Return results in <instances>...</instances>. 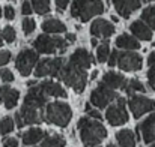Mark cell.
<instances>
[{
    "label": "cell",
    "instance_id": "obj_1",
    "mask_svg": "<svg viewBox=\"0 0 155 147\" xmlns=\"http://www.w3.org/2000/svg\"><path fill=\"white\" fill-rule=\"evenodd\" d=\"M77 129L84 147L98 146L107 137V129L101 125V122L91 117H81L77 123Z\"/></svg>",
    "mask_w": 155,
    "mask_h": 147
},
{
    "label": "cell",
    "instance_id": "obj_2",
    "mask_svg": "<svg viewBox=\"0 0 155 147\" xmlns=\"http://www.w3.org/2000/svg\"><path fill=\"white\" fill-rule=\"evenodd\" d=\"M59 77L66 86L72 87V90L75 93H83L86 83H87V69H84L72 62H68L62 68Z\"/></svg>",
    "mask_w": 155,
    "mask_h": 147
},
{
    "label": "cell",
    "instance_id": "obj_3",
    "mask_svg": "<svg viewBox=\"0 0 155 147\" xmlns=\"http://www.w3.org/2000/svg\"><path fill=\"white\" fill-rule=\"evenodd\" d=\"M104 12L103 0H74L71 6V15L81 23L89 21L95 15H101Z\"/></svg>",
    "mask_w": 155,
    "mask_h": 147
},
{
    "label": "cell",
    "instance_id": "obj_4",
    "mask_svg": "<svg viewBox=\"0 0 155 147\" xmlns=\"http://www.w3.org/2000/svg\"><path fill=\"white\" fill-rule=\"evenodd\" d=\"M71 117H72L71 107L65 102H51L45 107L44 111V120L60 128L68 126Z\"/></svg>",
    "mask_w": 155,
    "mask_h": 147
},
{
    "label": "cell",
    "instance_id": "obj_5",
    "mask_svg": "<svg viewBox=\"0 0 155 147\" xmlns=\"http://www.w3.org/2000/svg\"><path fill=\"white\" fill-rule=\"evenodd\" d=\"M33 47L38 53L44 54H53V53H65L68 47V41L59 36H48V35H41L33 41Z\"/></svg>",
    "mask_w": 155,
    "mask_h": 147
},
{
    "label": "cell",
    "instance_id": "obj_6",
    "mask_svg": "<svg viewBox=\"0 0 155 147\" xmlns=\"http://www.w3.org/2000/svg\"><path fill=\"white\" fill-rule=\"evenodd\" d=\"M117 98H119V96L116 95L114 89H111V87H108L107 84L101 83V84L91 93V104H92L94 107H97V108H105V107H108L113 101H116Z\"/></svg>",
    "mask_w": 155,
    "mask_h": 147
},
{
    "label": "cell",
    "instance_id": "obj_7",
    "mask_svg": "<svg viewBox=\"0 0 155 147\" xmlns=\"http://www.w3.org/2000/svg\"><path fill=\"white\" fill-rule=\"evenodd\" d=\"M38 60H39V54L36 51L23 50L15 59V68L23 77H27L30 75L32 69L38 65Z\"/></svg>",
    "mask_w": 155,
    "mask_h": 147
},
{
    "label": "cell",
    "instance_id": "obj_8",
    "mask_svg": "<svg viewBox=\"0 0 155 147\" xmlns=\"http://www.w3.org/2000/svg\"><path fill=\"white\" fill-rule=\"evenodd\" d=\"M125 99L119 98L116 99V102L113 105H110L105 111V119L108 120L110 125L117 126V125H124L128 122V111L125 108Z\"/></svg>",
    "mask_w": 155,
    "mask_h": 147
},
{
    "label": "cell",
    "instance_id": "obj_9",
    "mask_svg": "<svg viewBox=\"0 0 155 147\" xmlns=\"http://www.w3.org/2000/svg\"><path fill=\"white\" fill-rule=\"evenodd\" d=\"M44 120V114H41V110L24 105L21 107V110L15 114V123L18 128H23L24 125H36L41 123Z\"/></svg>",
    "mask_w": 155,
    "mask_h": 147
},
{
    "label": "cell",
    "instance_id": "obj_10",
    "mask_svg": "<svg viewBox=\"0 0 155 147\" xmlns=\"http://www.w3.org/2000/svg\"><path fill=\"white\" fill-rule=\"evenodd\" d=\"M130 110L133 111V116L136 119H140L143 114L154 111L155 110V101L146 96H137V95H131V98L128 101Z\"/></svg>",
    "mask_w": 155,
    "mask_h": 147
},
{
    "label": "cell",
    "instance_id": "obj_11",
    "mask_svg": "<svg viewBox=\"0 0 155 147\" xmlns=\"http://www.w3.org/2000/svg\"><path fill=\"white\" fill-rule=\"evenodd\" d=\"M117 66L122 71L127 72H136L140 71L143 66V59L140 54L137 53H131V51H125V53H119V59H117Z\"/></svg>",
    "mask_w": 155,
    "mask_h": 147
},
{
    "label": "cell",
    "instance_id": "obj_12",
    "mask_svg": "<svg viewBox=\"0 0 155 147\" xmlns=\"http://www.w3.org/2000/svg\"><path fill=\"white\" fill-rule=\"evenodd\" d=\"M62 68H63V59H60V57L44 59L36 65L35 74H36V77H48V75L56 77L60 74Z\"/></svg>",
    "mask_w": 155,
    "mask_h": 147
},
{
    "label": "cell",
    "instance_id": "obj_13",
    "mask_svg": "<svg viewBox=\"0 0 155 147\" xmlns=\"http://www.w3.org/2000/svg\"><path fill=\"white\" fill-rule=\"evenodd\" d=\"M146 2H154V0H113V6L120 17L128 18L134 11H137Z\"/></svg>",
    "mask_w": 155,
    "mask_h": 147
},
{
    "label": "cell",
    "instance_id": "obj_14",
    "mask_svg": "<svg viewBox=\"0 0 155 147\" xmlns=\"http://www.w3.org/2000/svg\"><path fill=\"white\" fill-rule=\"evenodd\" d=\"M45 104H47V95L41 89V86L32 87L24 98V105H29V107H33V108H38V110H42V107Z\"/></svg>",
    "mask_w": 155,
    "mask_h": 147
},
{
    "label": "cell",
    "instance_id": "obj_15",
    "mask_svg": "<svg viewBox=\"0 0 155 147\" xmlns=\"http://www.w3.org/2000/svg\"><path fill=\"white\" fill-rule=\"evenodd\" d=\"M137 132H140L143 141L146 144H151V143H155V113L151 114L145 122H142L137 129Z\"/></svg>",
    "mask_w": 155,
    "mask_h": 147
},
{
    "label": "cell",
    "instance_id": "obj_16",
    "mask_svg": "<svg viewBox=\"0 0 155 147\" xmlns=\"http://www.w3.org/2000/svg\"><path fill=\"white\" fill-rule=\"evenodd\" d=\"M91 33L94 36H100V38H110L114 33V27L111 23H108L107 20L98 18L92 23L91 26Z\"/></svg>",
    "mask_w": 155,
    "mask_h": 147
},
{
    "label": "cell",
    "instance_id": "obj_17",
    "mask_svg": "<svg viewBox=\"0 0 155 147\" xmlns=\"http://www.w3.org/2000/svg\"><path fill=\"white\" fill-rule=\"evenodd\" d=\"M18 98H20V92L18 90H15V89H12L9 86L0 87V101L8 110L15 108V105L18 104Z\"/></svg>",
    "mask_w": 155,
    "mask_h": 147
},
{
    "label": "cell",
    "instance_id": "obj_18",
    "mask_svg": "<svg viewBox=\"0 0 155 147\" xmlns=\"http://www.w3.org/2000/svg\"><path fill=\"white\" fill-rule=\"evenodd\" d=\"M69 62H72V63H75V65H78V66L87 69V68H91V65L94 63V59H92V56H91V53H89L87 50L78 48L71 54Z\"/></svg>",
    "mask_w": 155,
    "mask_h": 147
},
{
    "label": "cell",
    "instance_id": "obj_19",
    "mask_svg": "<svg viewBox=\"0 0 155 147\" xmlns=\"http://www.w3.org/2000/svg\"><path fill=\"white\" fill-rule=\"evenodd\" d=\"M130 30H131V33H133L137 39H142V41H149V39H152V29H151L145 21H134V23L130 26Z\"/></svg>",
    "mask_w": 155,
    "mask_h": 147
},
{
    "label": "cell",
    "instance_id": "obj_20",
    "mask_svg": "<svg viewBox=\"0 0 155 147\" xmlns=\"http://www.w3.org/2000/svg\"><path fill=\"white\" fill-rule=\"evenodd\" d=\"M103 83L104 84H107L108 87H111V89H125L128 80H125L124 75L110 71V72H105V74H104Z\"/></svg>",
    "mask_w": 155,
    "mask_h": 147
},
{
    "label": "cell",
    "instance_id": "obj_21",
    "mask_svg": "<svg viewBox=\"0 0 155 147\" xmlns=\"http://www.w3.org/2000/svg\"><path fill=\"white\" fill-rule=\"evenodd\" d=\"M41 89L45 92L47 96H54V98H66V92L65 89L59 84V83H54V81H44L39 84Z\"/></svg>",
    "mask_w": 155,
    "mask_h": 147
},
{
    "label": "cell",
    "instance_id": "obj_22",
    "mask_svg": "<svg viewBox=\"0 0 155 147\" xmlns=\"http://www.w3.org/2000/svg\"><path fill=\"white\" fill-rule=\"evenodd\" d=\"M21 137H23V143L26 146H33V144H36L41 140L45 138V132L42 129H39V128H32L27 132H24Z\"/></svg>",
    "mask_w": 155,
    "mask_h": 147
},
{
    "label": "cell",
    "instance_id": "obj_23",
    "mask_svg": "<svg viewBox=\"0 0 155 147\" xmlns=\"http://www.w3.org/2000/svg\"><path fill=\"white\" fill-rule=\"evenodd\" d=\"M116 47H117V48H124V50L133 51V50L140 48V44H139V41H137L136 38H133V36L124 33V35L117 36V39H116Z\"/></svg>",
    "mask_w": 155,
    "mask_h": 147
},
{
    "label": "cell",
    "instance_id": "obj_24",
    "mask_svg": "<svg viewBox=\"0 0 155 147\" xmlns=\"http://www.w3.org/2000/svg\"><path fill=\"white\" fill-rule=\"evenodd\" d=\"M116 140L120 147H136V137L133 131L130 129H122L116 134Z\"/></svg>",
    "mask_w": 155,
    "mask_h": 147
},
{
    "label": "cell",
    "instance_id": "obj_25",
    "mask_svg": "<svg viewBox=\"0 0 155 147\" xmlns=\"http://www.w3.org/2000/svg\"><path fill=\"white\" fill-rule=\"evenodd\" d=\"M42 30L45 33H63L66 30V26L56 18H50L42 23Z\"/></svg>",
    "mask_w": 155,
    "mask_h": 147
},
{
    "label": "cell",
    "instance_id": "obj_26",
    "mask_svg": "<svg viewBox=\"0 0 155 147\" xmlns=\"http://www.w3.org/2000/svg\"><path fill=\"white\" fill-rule=\"evenodd\" d=\"M65 138L59 134H53V135H47L42 141L41 147H65Z\"/></svg>",
    "mask_w": 155,
    "mask_h": 147
},
{
    "label": "cell",
    "instance_id": "obj_27",
    "mask_svg": "<svg viewBox=\"0 0 155 147\" xmlns=\"http://www.w3.org/2000/svg\"><path fill=\"white\" fill-rule=\"evenodd\" d=\"M142 21H145L152 30H155V6H148L143 9Z\"/></svg>",
    "mask_w": 155,
    "mask_h": 147
},
{
    "label": "cell",
    "instance_id": "obj_28",
    "mask_svg": "<svg viewBox=\"0 0 155 147\" xmlns=\"http://www.w3.org/2000/svg\"><path fill=\"white\" fill-rule=\"evenodd\" d=\"M110 47H108V41L105 39L103 44L98 47L97 50V59L100 63H104V62H108V57H110Z\"/></svg>",
    "mask_w": 155,
    "mask_h": 147
},
{
    "label": "cell",
    "instance_id": "obj_29",
    "mask_svg": "<svg viewBox=\"0 0 155 147\" xmlns=\"http://www.w3.org/2000/svg\"><path fill=\"white\" fill-rule=\"evenodd\" d=\"M33 11L39 15H45L50 11V0H32Z\"/></svg>",
    "mask_w": 155,
    "mask_h": 147
},
{
    "label": "cell",
    "instance_id": "obj_30",
    "mask_svg": "<svg viewBox=\"0 0 155 147\" xmlns=\"http://www.w3.org/2000/svg\"><path fill=\"white\" fill-rule=\"evenodd\" d=\"M15 128V123H14V119L12 117H3L2 122H0V134L2 135H6V134H11Z\"/></svg>",
    "mask_w": 155,
    "mask_h": 147
},
{
    "label": "cell",
    "instance_id": "obj_31",
    "mask_svg": "<svg viewBox=\"0 0 155 147\" xmlns=\"http://www.w3.org/2000/svg\"><path fill=\"white\" fill-rule=\"evenodd\" d=\"M146 89H145V86L139 81V80H130L128 83H127V87H125V92L128 93V95H133V93H136V92H145Z\"/></svg>",
    "mask_w": 155,
    "mask_h": 147
},
{
    "label": "cell",
    "instance_id": "obj_32",
    "mask_svg": "<svg viewBox=\"0 0 155 147\" xmlns=\"http://www.w3.org/2000/svg\"><path fill=\"white\" fill-rule=\"evenodd\" d=\"M15 38H17V33H15V29H14L12 26H6V27L3 29V39H5L6 42H9V44H12V42L15 41Z\"/></svg>",
    "mask_w": 155,
    "mask_h": 147
},
{
    "label": "cell",
    "instance_id": "obj_33",
    "mask_svg": "<svg viewBox=\"0 0 155 147\" xmlns=\"http://www.w3.org/2000/svg\"><path fill=\"white\" fill-rule=\"evenodd\" d=\"M35 27H36V23H35V20L33 18H24L23 20V32L26 33V35H30V33H33V30H35Z\"/></svg>",
    "mask_w": 155,
    "mask_h": 147
},
{
    "label": "cell",
    "instance_id": "obj_34",
    "mask_svg": "<svg viewBox=\"0 0 155 147\" xmlns=\"http://www.w3.org/2000/svg\"><path fill=\"white\" fill-rule=\"evenodd\" d=\"M0 78H2L3 81H6V83L14 81V75H12V72H11L9 69H6V68H2V69H0Z\"/></svg>",
    "mask_w": 155,
    "mask_h": 147
},
{
    "label": "cell",
    "instance_id": "obj_35",
    "mask_svg": "<svg viewBox=\"0 0 155 147\" xmlns=\"http://www.w3.org/2000/svg\"><path fill=\"white\" fill-rule=\"evenodd\" d=\"M84 108H86V111H87V116H91L92 119H95V120H100V122H101L103 116H101V113H100V111H97V110H92L89 104H86V107H84Z\"/></svg>",
    "mask_w": 155,
    "mask_h": 147
},
{
    "label": "cell",
    "instance_id": "obj_36",
    "mask_svg": "<svg viewBox=\"0 0 155 147\" xmlns=\"http://www.w3.org/2000/svg\"><path fill=\"white\" fill-rule=\"evenodd\" d=\"M9 60H11V51L8 50L0 51V66H5L6 63H9Z\"/></svg>",
    "mask_w": 155,
    "mask_h": 147
},
{
    "label": "cell",
    "instance_id": "obj_37",
    "mask_svg": "<svg viewBox=\"0 0 155 147\" xmlns=\"http://www.w3.org/2000/svg\"><path fill=\"white\" fill-rule=\"evenodd\" d=\"M148 83L152 87V90L155 92V65L151 66V69L148 71Z\"/></svg>",
    "mask_w": 155,
    "mask_h": 147
},
{
    "label": "cell",
    "instance_id": "obj_38",
    "mask_svg": "<svg viewBox=\"0 0 155 147\" xmlns=\"http://www.w3.org/2000/svg\"><path fill=\"white\" fill-rule=\"evenodd\" d=\"M119 53L120 51H111V54H110V57H108V66H117V59H119Z\"/></svg>",
    "mask_w": 155,
    "mask_h": 147
},
{
    "label": "cell",
    "instance_id": "obj_39",
    "mask_svg": "<svg viewBox=\"0 0 155 147\" xmlns=\"http://www.w3.org/2000/svg\"><path fill=\"white\" fill-rule=\"evenodd\" d=\"M32 11H33V6H32V3H29L27 0L23 3V9H21V12H23V15H30L32 14Z\"/></svg>",
    "mask_w": 155,
    "mask_h": 147
},
{
    "label": "cell",
    "instance_id": "obj_40",
    "mask_svg": "<svg viewBox=\"0 0 155 147\" xmlns=\"http://www.w3.org/2000/svg\"><path fill=\"white\" fill-rule=\"evenodd\" d=\"M5 17H6L8 20H14V18H15V11H14L12 6H6V8H5Z\"/></svg>",
    "mask_w": 155,
    "mask_h": 147
},
{
    "label": "cell",
    "instance_id": "obj_41",
    "mask_svg": "<svg viewBox=\"0 0 155 147\" xmlns=\"http://www.w3.org/2000/svg\"><path fill=\"white\" fill-rule=\"evenodd\" d=\"M3 147H18V140L17 138H6L3 141Z\"/></svg>",
    "mask_w": 155,
    "mask_h": 147
},
{
    "label": "cell",
    "instance_id": "obj_42",
    "mask_svg": "<svg viewBox=\"0 0 155 147\" xmlns=\"http://www.w3.org/2000/svg\"><path fill=\"white\" fill-rule=\"evenodd\" d=\"M68 3H69V0H56V6H57V9L60 12L68 8Z\"/></svg>",
    "mask_w": 155,
    "mask_h": 147
},
{
    "label": "cell",
    "instance_id": "obj_43",
    "mask_svg": "<svg viewBox=\"0 0 155 147\" xmlns=\"http://www.w3.org/2000/svg\"><path fill=\"white\" fill-rule=\"evenodd\" d=\"M148 65H149V66H154L155 65V51H152V53L149 54V57H148Z\"/></svg>",
    "mask_w": 155,
    "mask_h": 147
},
{
    "label": "cell",
    "instance_id": "obj_44",
    "mask_svg": "<svg viewBox=\"0 0 155 147\" xmlns=\"http://www.w3.org/2000/svg\"><path fill=\"white\" fill-rule=\"evenodd\" d=\"M75 39H77L75 35H72V33H68V35H66V41H68L69 44H71V42H75Z\"/></svg>",
    "mask_w": 155,
    "mask_h": 147
},
{
    "label": "cell",
    "instance_id": "obj_45",
    "mask_svg": "<svg viewBox=\"0 0 155 147\" xmlns=\"http://www.w3.org/2000/svg\"><path fill=\"white\" fill-rule=\"evenodd\" d=\"M97 77H98V71H94V72L91 74V80H95Z\"/></svg>",
    "mask_w": 155,
    "mask_h": 147
},
{
    "label": "cell",
    "instance_id": "obj_46",
    "mask_svg": "<svg viewBox=\"0 0 155 147\" xmlns=\"http://www.w3.org/2000/svg\"><path fill=\"white\" fill-rule=\"evenodd\" d=\"M36 84V81L35 80H32V81H27V86H35Z\"/></svg>",
    "mask_w": 155,
    "mask_h": 147
},
{
    "label": "cell",
    "instance_id": "obj_47",
    "mask_svg": "<svg viewBox=\"0 0 155 147\" xmlns=\"http://www.w3.org/2000/svg\"><path fill=\"white\" fill-rule=\"evenodd\" d=\"M92 45L97 47V45H98V41H97V39H92Z\"/></svg>",
    "mask_w": 155,
    "mask_h": 147
},
{
    "label": "cell",
    "instance_id": "obj_48",
    "mask_svg": "<svg viewBox=\"0 0 155 147\" xmlns=\"http://www.w3.org/2000/svg\"><path fill=\"white\" fill-rule=\"evenodd\" d=\"M2 44H3V33L0 32V47H2Z\"/></svg>",
    "mask_w": 155,
    "mask_h": 147
},
{
    "label": "cell",
    "instance_id": "obj_49",
    "mask_svg": "<svg viewBox=\"0 0 155 147\" xmlns=\"http://www.w3.org/2000/svg\"><path fill=\"white\" fill-rule=\"evenodd\" d=\"M107 147H117V146H114V144H108Z\"/></svg>",
    "mask_w": 155,
    "mask_h": 147
},
{
    "label": "cell",
    "instance_id": "obj_50",
    "mask_svg": "<svg viewBox=\"0 0 155 147\" xmlns=\"http://www.w3.org/2000/svg\"><path fill=\"white\" fill-rule=\"evenodd\" d=\"M0 17H2V9H0Z\"/></svg>",
    "mask_w": 155,
    "mask_h": 147
},
{
    "label": "cell",
    "instance_id": "obj_51",
    "mask_svg": "<svg viewBox=\"0 0 155 147\" xmlns=\"http://www.w3.org/2000/svg\"><path fill=\"white\" fill-rule=\"evenodd\" d=\"M151 147H155V144H154V146H151Z\"/></svg>",
    "mask_w": 155,
    "mask_h": 147
}]
</instances>
